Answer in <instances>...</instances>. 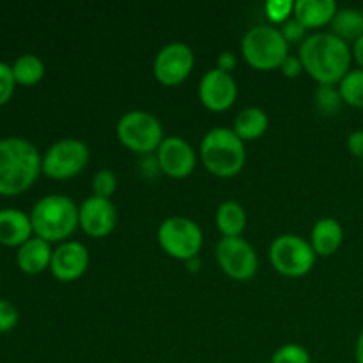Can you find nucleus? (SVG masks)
<instances>
[{"mask_svg": "<svg viewBox=\"0 0 363 363\" xmlns=\"http://www.w3.org/2000/svg\"><path fill=\"white\" fill-rule=\"evenodd\" d=\"M298 57L308 77L319 85H339L353 67V48L333 32H315L305 38Z\"/></svg>", "mask_w": 363, "mask_h": 363, "instance_id": "obj_1", "label": "nucleus"}, {"mask_svg": "<svg viewBox=\"0 0 363 363\" xmlns=\"http://www.w3.org/2000/svg\"><path fill=\"white\" fill-rule=\"evenodd\" d=\"M41 155L32 142L21 137L0 140V194L16 195L32 186L41 172Z\"/></svg>", "mask_w": 363, "mask_h": 363, "instance_id": "obj_2", "label": "nucleus"}, {"mask_svg": "<svg viewBox=\"0 0 363 363\" xmlns=\"http://www.w3.org/2000/svg\"><path fill=\"white\" fill-rule=\"evenodd\" d=\"M199 156L209 174L229 179L243 170L247 163V147L233 128L218 126L204 135Z\"/></svg>", "mask_w": 363, "mask_h": 363, "instance_id": "obj_3", "label": "nucleus"}, {"mask_svg": "<svg viewBox=\"0 0 363 363\" xmlns=\"http://www.w3.org/2000/svg\"><path fill=\"white\" fill-rule=\"evenodd\" d=\"M30 222L38 238L64 243L78 229V206L67 195H46L32 208Z\"/></svg>", "mask_w": 363, "mask_h": 363, "instance_id": "obj_4", "label": "nucleus"}, {"mask_svg": "<svg viewBox=\"0 0 363 363\" xmlns=\"http://www.w3.org/2000/svg\"><path fill=\"white\" fill-rule=\"evenodd\" d=\"M241 55L248 66L257 71L280 69L289 57V43L275 25H255L241 39Z\"/></svg>", "mask_w": 363, "mask_h": 363, "instance_id": "obj_5", "label": "nucleus"}, {"mask_svg": "<svg viewBox=\"0 0 363 363\" xmlns=\"http://www.w3.org/2000/svg\"><path fill=\"white\" fill-rule=\"evenodd\" d=\"M121 144L137 155L149 156L158 151L163 142V126L155 113L147 110H130L123 113L116 128Z\"/></svg>", "mask_w": 363, "mask_h": 363, "instance_id": "obj_6", "label": "nucleus"}, {"mask_svg": "<svg viewBox=\"0 0 363 363\" xmlns=\"http://www.w3.org/2000/svg\"><path fill=\"white\" fill-rule=\"evenodd\" d=\"M158 243L169 257L176 261H190L199 257L204 245V233L201 225L186 216L174 215L163 220L158 227Z\"/></svg>", "mask_w": 363, "mask_h": 363, "instance_id": "obj_7", "label": "nucleus"}, {"mask_svg": "<svg viewBox=\"0 0 363 363\" xmlns=\"http://www.w3.org/2000/svg\"><path fill=\"white\" fill-rule=\"evenodd\" d=\"M314 248L311 241L296 234H282L269 245V262L279 275L300 279L308 275L315 264Z\"/></svg>", "mask_w": 363, "mask_h": 363, "instance_id": "obj_8", "label": "nucleus"}, {"mask_svg": "<svg viewBox=\"0 0 363 363\" xmlns=\"http://www.w3.org/2000/svg\"><path fill=\"white\" fill-rule=\"evenodd\" d=\"M91 152L80 138H60L43 155L41 170L52 179H71L87 167Z\"/></svg>", "mask_w": 363, "mask_h": 363, "instance_id": "obj_9", "label": "nucleus"}, {"mask_svg": "<svg viewBox=\"0 0 363 363\" xmlns=\"http://www.w3.org/2000/svg\"><path fill=\"white\" fill-rule=\"evenodd\" d=\"M216 262L229 279L247 282L257 273L259 259L245 238H222L216 245Z\"/></svg>", "mask_w": 363, "mask_h": 363, "instance_id": "obj_10", "label": "nucleus"}, {"mask_svg": "<svg viewBox=\"0 0 363 363\" xmlns=\"http://www.w3.org/2000/svg\"><path fill=\"white\" fill-rule=\"evenodd\" d=\"M195 66L194 50L183 41H174L163 46L155 57L152 71L155 78L165 87H177L191 74Z\"/></svg>", "mask_w": 363, "mask_h": 363, "instance_id": "obj_11", "label": "nucleus"}, {"mask_svg": "<svg viewBox=\"0 0 363 363\" xmlns=\"http://www.w3.org/2000/svg\"><path fill=\"white\" fill-rule=\"evenodd\" d=\"M156 162H158L160 172L172 179H184L191 176L197 165V152L191 147L188 140L183 137H165L160 144L158 151L155 152Z\"/></svg>", "mask_w": 363, "mask_h": 363, "instance_id": "obj_12", "label": "nucleus"}, {"mask_svg": "<svg viewBox=\"0 0 363 363\" xmlns=\"http://www.w3.org/2000/svg\"><path fill=\"white\" fill-rule=\"evenodd\" d=\"M199 99L211 112H225L238 99L236 80L216 67L206 71L199 82Z\"/></svg>", "mask_w": 363, "mask_h": 363, "instance_id": "obj_13", "label": "nucleus"}, {"mask_svg": "<svg viewBox=\"0 0 363 363\" xmlns=\"http://www.w3.org/2000/svg\"><path fill=\"white\" fill-rule=\"evenodd\" d=\"M116 223L117 209L110 199L91 195L78 206V227L89 238H106L116 229Z\"/></svg>", "mask_w": 363, "mask_h": 363, "instance_id": "obj_14", "label": "nucleus"}, {"mask_svg": "<svg viewBox=\"0 0 363 363\" xmlns=\"http://www.w3.org/2000/svg\"><path fill=\"white\" fill-rule=\"evenodd\" d=\"M91 262L87 247L80 241H64L52 254L50 272L60 282H74L85 275Z\"/></svg>", "mask_w": 363, "mask_h": 363, "instance_id": "obj_15", "label": "nucleus"}, {"mask_svg": "<svg viewBox=\"0 0 363 363\" xmlns=\"http://www.w3.org/2000/svg\"><path fill=\"white\" fill-rule=\"evenodd\" d=\"M311 245L318 257H330L335 254L344 241V227L339 220L326 216L318 220L311 230Z\"/></svg>", "mask_w": 363, "mask_h": 363, "instance_id": "obj_16", "label": "nucleus"}, {"mask_svg": "<svg viewBox=\"0 0 363 363\" xmlns=\"http://www.w3.org/2000/svg\"><path fill=\"white\" fill-rule=\"evenodd\" d=\"M34 233L30 222V215L21 209L6 208L0 209V243L9 247H21L30 234Z\"/></svg>", "mask_w": 363, "mask_h": 363, "instance_id": "obj_17", "label": "nucleus"}, {"mask_svg": "<svg viewBox=\"0 0 363 363\" xmlns=\"http://www.w3.org/2000/svg\"><path fill=\"white\" fill-rule=\"evenodd\" d=\"M337 11L339 7L333 0H296L293 18H296L308 30V28H321L328 23L332 25Z\"/></svg>", "mask_w": 363, "mask_h": 363, "instance_id": "obj_18", "label": "nucleus"}, {"mask_svg": "<svg viewBox=\"0 0 363 363\" xmlns=\"http://www.w3.org/2000/svg\"><path fill=\"white\" fill-rule=\"evenodd\" d=\"M52 254L53 250L48 241L34 236L18 248L16 261L20 269H23L25 273H28V275H38V273L50 268V264H52Z\"/></svg>", "mask_w": 363, "mask_h": 363, "instance_id": "obj_19", "label": "nucleus"}, {"mask_svg": "<svg viewBox=\"0 0 363 363\" xmlns=\"http://www.w3.org/2000/svg\"><path fill=\"white\" fill-rule=\"evenodd\" d=\"M268 113L259 106H247L236 116L233 130L243 142H252L261 138L268 131Z\"/></svg>", "mask_w": 363, "mask_h": 363, "instance_id": "obj_20", "label": "nucleus"}, {"mask_svg": "<svg viewBox=\"0 0 363 363\" xmlns=\"http://www.w3.org/2000/svg\"><path fill=\"white\" fill-rule=\"evenodd\" d=\"M215 222L222 238H241L247 227V213L240 202L225 201L216 209Z\"/></svg>", "mask_w": 363, "mask_h": 363, "instance_id": "obj_21", "label": "nucleus"}, {"mask_svg": "<svg viewBox=\"0 0 363 363\" xmlns=\"http://www.w3.org/2000/svg\"><path fill=\"white\" fill-rule=\"evenodd\" d=\"M332 32L342 41H358L363 35V11L357 7H344L337 11L332 21Z\"/></svg>", "mask_w": 363, "mask_h": 363, "instance_id": "obj_22", "label": "nucleus"}, {"mask_svg": "<svg viewBox=\"0 0 363 363\" xmlns=\"http://www.w3.org/2000/svg\"><path fill=\"white\" fill-rule=\"evenodd\" d=\"M13 74L16 84L34 85L45 77V62L34 53H25L14 60Z\"/></svg>", "mask_w": 363, "mask_h": 363, "instance_id": "obj_23", "label": "nucleus"}, {"mask_svg": "<svg viewBox=\"0 0 363 363\" xmlns=\"http://www.w3.org/2000/svg\"><path fill=\"white\" fill-rule=\"evenodd\" d=\"M344 105L363 108V69L354 67L337 85Z\"/></svg>", "mask_w": 363, "mask_h": 363, "instance_id": "obj_24", "label": "nucleus"}, {"mask_svg": "<svg viewBox=\"0 0 363 363\" xmlns=\"http://www.w3.org/2000/svg\"><path fill=\"white\" fill-rule=\"evenodd\" d=\"M344 101L337 85H319L315 91V106L323 116H337Z\"/></svg>", "mask_w": 363, "mask_h": 363, "instance_id": "obj_25", "label": "nucleus"}, {"mask_svg": "<svg viewBox=\"0 0 363 363\" xmlns=\"http://www.w3.org/2000/svg\"><path fill=\"white\" fill-rule=\"evenodd\" d=\"M311 353L301 344H284L273 353L272 363H311Z\"/></svg>", "mask_w": 363, "mask_h": 363, "instance_id": "obj_26", "label": "nucleus"}, {"mask_svg": "<svg viewBox=\"0 0 363 363\" xmlns=\"http://www.w3.org/2000/svg\"><path fill=\"white\" fill-rule=\"evenodd\" d=\"M92 195L101 199H112L117 190V176L108 169H101L92 176Z\"/></svg>", "mask_w": 363, "mask_h": 363, "instance_id": "obj_27", "label": "nucleus"}, {"mask_svg": "<svg viewBox=\"0 0 363 363\" xmlns=\"http://www.w3.org/2000/svg\"><path fill=\"white\" fill-rule=\"evenodd\" d=\"M264 11L272 25H282L289 18H293L294 2L293 0H269V2L264 4Z\"/></svg>", "mask_w": 363, "mask_h": 363, "instance_id": "obj_28", "label": "nucleus"}, {"mask_svg": "<svg viewBox=\"0 0 363 363\" xmlns=\"http://www.w3.org/2000/svg\"><path fill=\"white\" fill-rule=\"evenodd\" d=\"M14 84L16 80H14L13 67L0 60V105H4L13 96Z\"/></svg>", "mask_w": 363, "mask_h": 363, "instance_id": "obj_29", "label": "nucleus"}, {"mask_svg": "<svg viewBox=\"0 0 363 363\" xmlns=\"http://www.w3.org/2000/svg\"><path fill=\"white\" fill-rule=\"evenodd\" d=\"M280 32H282L284 39H286L287 43H303L305 41V32H307V28L303 27V25L300 23V21L296 20V18H289V20L286 21V23L280 25Z\"/></svg>", "mask_w": 363, "mask_h": 363, "instance_id": "obj_30", "label": "nucleus"}, {"mask_svg": "<svg viewBox=\"0 0 363 363\" xmlns=\"http://www.w3.org/2000/svg\"><path fill=\"white\" fill-rule=\"evenodd\" d=\"M18 311L7 300H0V332H9L16 326Z\"/></svg>", "mask_w": 363, "mask_h": 363, "instance_id": "obj_31", "label": "nucleus"}, {"mask_svg": "<svg viewBox=\"0 0 363 363\" xmlns=\"http://www.w3.org/2000/svg\"><path fill=\"white\" fill-rule=\"evenodd\" d=\"M280 69H282V73L286 74L287 78H296V77H300V74L305 71L300 57L291 55V53H289V57H287V59L282 62Z\"/></svg>", "mask_w": 363, "mask_h": 363, "instance_id": "obj_32", "label": "nucleus"}, {"mask_svg": "<svg viewBox=\"0 0 363 363\" xmlns=\"http://www.w3.org/2000/svg\"><path fill=\"white\" fill-rule=\"evenodd\" d=\"M238 66V57L233 52H222L216 59V69L223 71V73L233 74V71Z\"/></svg>", "mask_w": 363, "mask_h": 363, "instance_id": "obj_33", "label": "nucleus"}, {"mask_svg": "<svg viewBox=\"0 0 363 363\" xmlns=\"http://www.w3.org/2000/svg\"><path fill=\"white\" fill-rule=\"evenodd\" d=\"M347 151L357 158L363 160V130H357L347 137Z\"/></svg>", "mask_w": 363, "mask_h": 363, "instance_id": "obj_34", "label": "nucleus"}, {"mask_svg": "<svg viewBox=\"0 0 363 363\" xmlns=\"http://www.w3.org/2000/svg\"><path fill=\"white\" fill-rule=\"evenodd\" d=\"M353 59L357 60L358 67L363 69V35L358 41L353 43Z\"/></svg>", "mask_w": 363, "mask_h": 363, "instance_id": "obj_35", "label": "nucleus"}, {"mask_svg": "<svg viewBox=\"0 0 363 363\" xmlns=\"http://www.w3.org/2000/svg\"><path fill=\"white\" fill-rule=\"evenodd\" d=\"M354 360L357 363H363V330L357 339V346H354Z\"/></svg>", "mask_w": 363, "mask_h": 363, "instance_id": "obj_36", "label": "nucleus"}, {"mask_svg": "<svg viewBox=\"0 0 363 363\" xmlns=\"http://www.w3.org/2000/svg\"><path fill=\"white\" fill-rule=\"evenodd\" d=\"M184 266H186V268L190 269L191 273L199 272V269H201V266H202V262H201V257H194V259H190V261H186V262H184Z\"/></svg>", "mask_w": 363, "mask_h": 363, "instance_id": "obj_37", "label": "nucleus"}, {"mask_svg": "<svg viewBox=\"0 0 363 363\" xmlns=\"http://www.w3.org/2000/svg\"><path fill=\"white\" fill-rule=\"evenodd\" d=\"M362 167H363V160H362Z\"/></svg>", "mask_w": 363, "mask_h": 363, "instance_id": "obj_38", "label": "nucleus"}]
</instances>
